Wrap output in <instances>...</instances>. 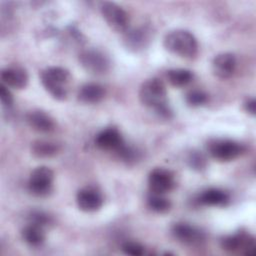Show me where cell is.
Returning a JSON list of instances; mask_svg holds the SVG:
<instances>
[{"label": "cell", "mask_w": 256, "mask_h": 256, "mask_svg": "<svg viewBox=\"0 0 256 256\" xmlns=\"http://www.w3.org/2000/svg\"><path fill=\"white\" fill-rule=\"evenodd\" d=\"M59 151V144L52 141L36 140L31 143V152L37 158H50L55 156Z\"/></svg>", "instance_id": "19"}, {"label": "cell", "mask_w": 256, "mask_h": 256, "mask_svg": "<svg viewBox=\"0 0 256 256\" xmlns=\"http://www.w3.org/2000/svg\"><path fill=\"white\" fill-rule=\"evenodd\" d=\"M185 101L191 107H199L207 103L208 95L202 90H191L186 94Z\"/></svg>", "instance_id": "24"}, {"label": "cell", "mask_w": 256, "mask_h": 256, "mask_svg": "<svg viewBox=\"0 0 256 256\" xmlns=\"http://www.w3.org/2000/svg\"><path fill=\"white\" fill-rule=\"evenodd\" d=\"M148 207L156 213H166L171 208V202L162 194L151 193L147 198Z\"/></svg>", "instance_id": "22"}, {"label": "cell", "mask_w": 256, "mask_h": 256, "mask_svg": "<svg viewBox=\"0 0 256 256\" xmlns=\"http://www.w3.org/2000/svg\"><path fill=\"white\" fill-rule=\"evenodd\" d=\"M0 99H1V103L4 107H11L13 104V96L9 90V88L4 85V84H0Z\"/></svg>", "instance_id": "28"}, {"label": "cell", "mask_w": 256, "mask_h": 256, "mask_svg": "<svg viewBox=\"0 0 256 256\" xmlns=\"http://www.w3.org/2000/svg\"><path fill=\"white\" fill-rule=\"evenodd\" d=\"M105 95L104 88L97 83L83 84L77 93L78 100L86 104H95L100 102Z\"/></svg>", "instance_id": "17"}, {"label": "cell", "mask_w": 256, "mask_h": 256, "mask_svg": "<svg viewBox=\"0 0 256 256\" xmlns=\"http://www.w3.org/2000/svg\"><path fill=\"white\" fill-rule=\"evenodd\" d=\"M102 194L93 187H84L76 194V203L84 212H95L103 205Z\"/></svg>", "instance_id": "11"}, {"label": "cell", "mask_w": 256, "mask_h": 256, "mask_svg": "<svg viewBox=\"0 0 256 256\" xmlns=\"http://www.w3.org/2000/svg\"><path fill=\"white\" fill-rule=\"evenodd\" d=\"M122 251L131 256H142L145 253V248L138 242L127 241L122 245Z\"/></svg>", "instance_id": "26"}, {"label": "cell", "mask_w": 256, "mask_h": 256, "mask_svg": "<svg viewBox=\"0 0 256 256\" xmlns=\"http://www.w3.org/2000/svg\"><path fill=\"white\" fill-rule=\"evenodd\" d=\"M221 247L223 250L231 253L242 252L246 255H254L256 245L253 236L241 230L222 238Z\"/></svg>", "instance_id": "8"}, {"label": "cell", "mask_w": 256, "mask_h": 256, "mask_svg": "<svg viewBox=\"0 0 256 256\" xmlns=\"http://www.w3.org/2000/svg\"><path fill=\"white\" fill-rule=\"evenodd\" d=\"M244 109L247 113L251 114V115H255V111H256V101L254 98H250V99H247L244 104Z\"/></svg>", "instance_id": "29"}, {"label": "cell", "mask_w": 256, "mask_h": 256, "mask_svg": "<svg viewBox=\"0 0 256 256\" xmlns=\"http://www.w3.org/2000/svg\"><path fill=\"white\" fill-rule=\"evenodd\" d=\"M29 222L45 228L52 223V218L43 211H33L29 215Z\"/></svg>", "instance_id": "25"}, {"label": "cell", "mask_w": 256, "mask_h": 256, "mask_svg": "<svg viewBox=\"0 0 256 256\" xmlns=\"http://www.w3.org/2000/svg\"><path fill=\"white\" fill-rule=\"evenodd\" d=\"M229 195L217 188H209L203 191L199 197L198 202L205 206H216V207H223L229 203Z\"/></svg>", "instance_id": "18"}, {"label": "cell", "mask_w": 256, "mask_h": 256, "mask_svg": "<svg viewBox=\"0 0 256 256\" xmlns=\"http://www.w3.org/2000/svg\"><path fill=\"white\" fill-rule=\"evenodd\" d=\"M124 143L121 133L114 127L103 129L95 137L96 146L105 151L117 152Z\"/></svg>", "instance_id": "12"}, {"label": "cell", "mask_w": 256, "mask_h": 256, "mask_svg": "<svg viewBox=\"0 0 256 256\" xmlns=\"http://www.w3.org/2000/svg\"><path fill=\"white\" fill-rule=\"evenodd\" d=\"M207 149L212 158L221 162L234 160L245 150L242 144L230 139H213L209 141Z\"/></svg>", "instance_id": "4"}, {"label": "cell", "mask_w": 256, "mask_h": 256, "mask_svg": "<svg viewBox=\"0 0 256 256\" xmlns=\"http://www.w3.org/2000/svg\"><path fill=\"white\" fill-rule=\"evenodd\" d=\"M0 77L2 84L14 89L25 88L29 80L27 71L20 66H10L2 69Z\"/></svg>", "instance_id": "14"}, {"label": "cell", "mask_w": 256, "mask_h": 256, "mask_svg": "<svg viewBox=\"0 0 256 256\" xmlns=\"http://www.w3.org/2000/svg\"><path fill=\"white\" fill-rule=\"evenodd\" d=\"M163 44L169 52L186 59H192L198 53V42L194 35L187 30L170 31L164 37Z\"/></svg>", "instance_id": "3"}, {"label": "cell", "mask_w": 256, "mask_h": 256, "mask_svg": "<svg viewBox=\"0 0 256 256\" xmlns=\"http://www.w3.org/2000/svg\"><path fill=\"white\" fill-rule=\"evenodd\" d=\"M26 121L34 130L42 133H48L55 129L53 118L44 111L32 110L27 113Z\"/></svg>", "instance_id": "16"}, {"label": "cell", "mask_w": 256, "mask_h": 256, "mask_svg": "<svg viewBox=\"0 0 256 256\" xmlns=\"http://www.w3.org/2000/svg\"><path fill=\"white\" fill-rule=\"evenodd\" d=\"M45 228L34 223L26 225L22 229V238L31 246H40L45 241Z\"/></svg>", "instance_id": "20"}, {"label": "cell", "mask_w": 256, "mask_h": 256, "mask_svg": "<svg viewBox=\"0 0 256 256\" xmlns=\"http://www.w3.org/2000/svg\"><path fill=\"white\" fill-rule=\"evenodd\" d=\"M167 80L174 87H184L192 82L194 75L192 71L184 68H175L167 71Z\"/></svg>", "instance_id": "21"}, {"label": "cell", "mask_w": 256, "mask_h": 256, "mask_svg": "<svg viewBox=\"0 0 256 256\" xmlns=\"http://www.w3.org/2000/svg\"><path fill=\"white\" fill-rule=\"evenodd\" d=\"M236 68V58L234 54L225 52L218 54L212 62V71L220 79L230 78Z\"/></svg>", "instance_id": "15"}, {"label": "cell", "mask_w": 256, "mask_h": 256, "mask_svg": "<svg viewBox=\"0 0 256 256\" xmlns=\"http://www.w3.org/2000/svg\"><path fill=\"white\" fill-rule=\"evenodd\" d=\"M187 163L193 170L196 171H202L207 166L206 157L203 155V153L196 150L189 152L187 156Z\"/></svg>", "instance_id": "23"}, {"label": "cell", "mask_w": 256, "mask_h": 256, "mask_svg": "<svg viewBox=\"0 0 256 256\" xmlns=\"http://www.w3.org/2000/svg\"><path fill=\"white\" fill-rule=\"evenodd\" d=\"M79 62L87 72L93 75H103L110 69L109 58L102 51L93 48L82 51Z\"/></svg>", "instance_id": "7"}, {"label": "cell", "mask_w": 256, "mask_h": 256, "mask_svg": "<svg viewBox=\"0 0 256 256\" xmlns=\"http://www.w3.org/2000/svg\"><path fill=\"white\" fill-rule=\"evenodd\" d=\"M54 173L46 166L35 168L28 180V190L36 197H46L53 189Z\"/></svg>", "instance_id": "5"}, {"label": "cell", "mask_w": 256, "mask_h": 256, "mask_svg": "<svg viewBox=\"0 0 256 256\" xmlns=\"http://www.w3.org/2000/svg\"><path fill=\"white\" fill-rule=\"evenodd\" d=\"M100 10L107 25L114 31L125 33L129 29L128 14L116 3L102 2Z\"/></svg>", "instance_id": "6"}, {"label": "cell", "mask_w": 256, "mask_h": 256, "mask_svg": "<svg viewBox=\"0 0 256 256\" xmlns=\"http://www.w3.org/2000/svg\"><path fill=\"white\" fill-rule=\"evenodd\" d=\"M139 99L143 105L153 109L160 117H171L172 111L168 105L167 90L162 80L151 78L143 82L139 89Z\"/></svg>", "instance_id": "1"}, {"label": "cell", "mask_w": 256, "mask_h": 256, "mask_svg": "<svg viewBox=\"0 0 256 256\" xmlns=\"http://www.w3.org/2000/svg\"><path fill=\"white\" fill-rule=\"evenodd\" d=\"M174 174L165 168H155L148 175V187L151 193L164 195L175 187Z\"/></svg>", "instance_id": "9"}, {"label": "cell", "mask_w": 256, "mask_h": 256, "mask_svg": "<svg viewBox=\"0 0 256 256\" xmlns=\"http://www.w3.org/2000/svg\"><path fill=\"white\" fill-rule=\"evenodd\" d=\"M171 231L178 241L186 245H198L205 240L204 232L188 223H175Z\"/></svg>", "instance_id": "10"}, {"label": "cell", "mask_w": 256, "mask_h": 256, "mask_svg": "<svg viewBox=\"0 0 256 256\" xmlns=\"http://www.w3.org/2000/svg\"><path fill=\"white\" fill-rule=\"evenodd\" d=\"M41 83L45 90L56 100H65L68 96V86L71 81L69 71L63 67L52 66L41 71Z\"/></svg>", "instance_id": "2"}, {"label": "cell", "mask_w": 256, "mask_h": 256, "mask_svg": "<svg viewBox=\"0 0 256 256\" xmlns=\"http://www.w3.org/2000/svg\"><path fill=\"white\" fill-rule=\"evenodd\" d=\"M151 41V31L147 27L128 29L124 35L125 46L134 52L143 50Z\"/></svg>", "instance_id": "13"}, {"label": "cell", "mask_w": 256, "mask_h": 256, "mask_svg": "<svg viewBox=\"0 0 256 256\" xmlns=\"http://www.w3.org/2000/svg\"><path fill=\"white\" fill-rule=\"evenodd\" d=\"M116 153L123 161H126V162H132L138 158V152L134 148L125 145V143Z\"/></svg>", "instance_id": "27"}]
</instances>
